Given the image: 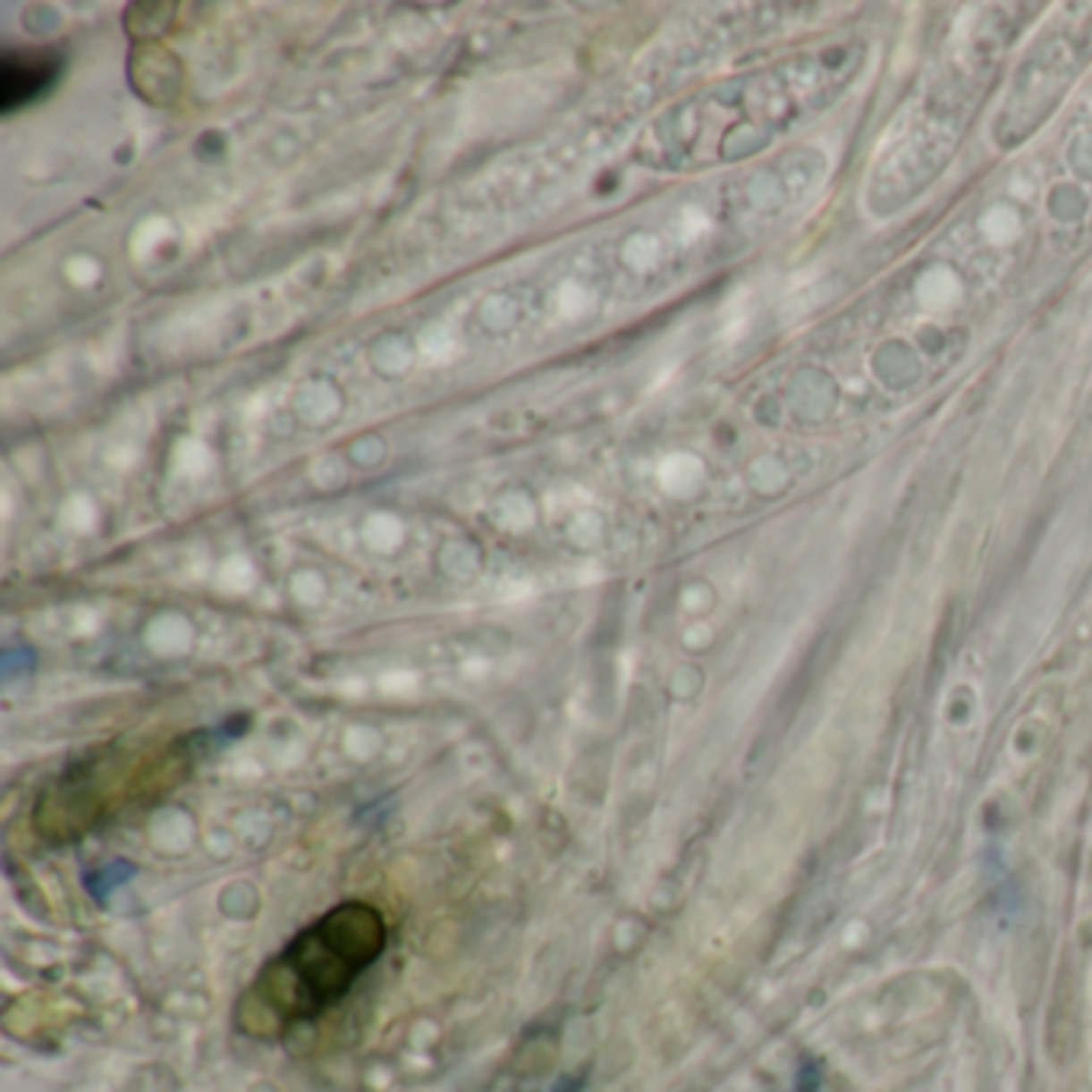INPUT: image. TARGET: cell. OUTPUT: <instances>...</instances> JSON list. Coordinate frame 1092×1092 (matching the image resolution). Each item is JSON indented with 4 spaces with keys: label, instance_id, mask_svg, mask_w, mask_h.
Returning a JSON list of instances; mask_svg holds the SVG:
<instances>
[{
    "label": "cell",
    "instance_id": "cell-1",
    "mask_svg": "<svg viewBox=\"0 0 1092 1092\" xmlns=\"http://www.w3.org/2000/svg\"><path fill=\"white\" fill-rule=\"evenodd\" d=\"M388 926L366 903H343L301 929L263 964L237 1003V1029L253 1038L285 1035L327 1012L382 958Z\"/></svg>",
    "mask_w": 1092,
    "mask_h": 1092
}]
</instances>
